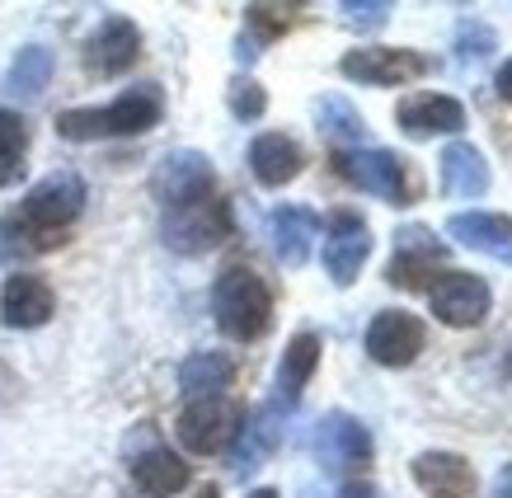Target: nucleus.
I'll list each match as a JSON object with an SVG mask.
<instances>
[{
	"label": "nucleus",
	"instance_id": "nucleus-36",
	"mask_svg": "<svg viewBox=\"0 0 512 498\" xmlns=\"http://www.w3.org/2000/svg\"><path fill=\"white\" fill-rule=\"evenodd\" d=\"M193 498H221V489H217V484H207V489H198Z\"/></svg>",
	"mask_w": 512,
	"mask_h": 498
},
{
	"label": "nucleus",
	"instance_id": "nucleus-19",
	"mask_svg": "<svg viewBox=\"0 0 512 498\" xmlns=\"http://www.w3.org/2000/svg\"><path fill=\"white\" fill-rule=\"evenodd\" d=\"M268 235H273V254L287 268H301L311 259V245L320 240V217L311 207H278L268 217Z\"/></svg>",
	"mask_w": 512,
	"mask_h": 498
},
{
	"label": "nucleus",
	"instance_id": "nucleus-13",
	"mask_svg": "<svg viewBox=\"0 0 512 498\" xmlns=\"http://www.w3.org/2000/svg\"><path fill=\"white\" fill-rule=\"evenodd\" d=\"M141 57V29L127 15H109L85 38V66L94 76H123Z\"/></svg>",
	"mask_w": 512,
	"mask_h": 498
},
{
	"label": "nucleus",
	"instance_id": "nucleus-2",
	"mask_svg": "<svg viewBox=\"0 0 512 498\" xmlns=\"http://www.w3.org/2000/svg\"><path fill=\"white\" fill-rule=\"evenodd\" d=\"M212 315H217V329L226 339L254 343L264 339L268 325H273V292H268V282L254 268L235 264L212 282Z\"/></svg>",
	"mask_w": 512,
	"mask_h": 498
},
{
	"label": "nucleus",
	"instance_id": "nucleus-29",
	"mask_svg": "<svg viewBox=\"0 0 512 498\" xmlns=\"http://www.w3.org/2000/svg\"><path fill=\"white\" fill-rule=\"evenodd\" d=\"M57 240L43 231H33L29 221L19 217H0V264H15V259H33V254H43V249H52Z\"/></svg>",
	"mask_w": 512,
	"mask_h": 498
},
{
	"label": "nucleus",
	"instance_id": "nucleus-17",
	"mask_svg": "<svg viewBox=\"0 0 512 498\" xmlns=\"http://www.w3.org/2000/svg\"><path fill=\"white\" fill-rule=\"evenodd\" d=\"M447 259V245H437L433 231H423V226H404L395 235V254H390V268L386 278L395 287H428V273Z\"/></svg>",
	"mask_w": 512,
	"mask_h": 498
},
{
	"label": "nucleus",
	"instance_id": "nucleus-24",
	"mask_svg": "<svg viewBox=\"0 0 512 498\" xmlns=\"http://www.w3.org/2000/svg\"><path fill=\"white\" fill-rule=\"evenodd\" d=\"M235 381V362L231 353H193L179 367V390L188 400H212Z\"/></svg>",
	"mask_w": 512,
	"mask_h": 498
},
{
	"label": "nucleus",
	"instance_id": "nucleus-11",
	"mask_svg": "<svg viewBox=\"0 0 512 498\" xmlns=\"http://www.w3.org/2000/svg\"><path fill=\"white\" fill-rule=\"evenodd\" d=\"M423 343H428V329L409 311H381L367 325V353L381 367H409L423 353Z\"/></svg>",
	"mask_w": 512,
	"mask_h": 498
},
{
	"label": "nucleus",
	"instance_id": "nucleus-6",
	"mask_svg": "<svg viewBox=\"0 0 512 498\" xmlns=\"http://www.w3.org/2000/svg\"><path fill=\"white\" fill-rule=\"evenodd\" d=\"M240 433V409L226 400V395H212V400H188L174 419V437L179 447L193 456H212L226 452Z\"/></svg>",
	"mask_w": 512,
	"mask_h": 498
},
{
	"label": "nucleus",
	"instance_id": "nucleus-21",
	"mask_svg": "<svg viewBox=\"0 0 512 498\" xmlns=\"http://www.w3.org/2000/svg\"><path fill=\"white\" fill-rule=\"evenodd\" d=\"M132 480H137L141 494L174 498L188 489L193 470H188V461L179 452H170V447H151V452H141L137 461H132Z\"/></svg>",
	"mask_w": 512,
	"mask_h": 498
},
{
	"label": "nucleus",
	"instance_id": "nucleus-7",
	"mask_svg": "<svg viewBox=\"0 0 512 498\" xmlns=\"http://www.w3.org/2000/svg\"><path fill=\"white\" fill-rule=\"evenodd\" d=\"M212 188H217V174H212V160L202 151H170L151 174V193L165 212L212 198Z\"/></svg>",
	"mask_w": 512,
	"mask_h": 498
},
{
	"label": "nucleus",
	"instance_id": "nucleus-37",
	"mask_svg": "<svg viewBox=\"0 0 512 498\" xmlns=\"http://www.w3.org/2000/svg\"><path fill=\"white\" fill-rule=\"evenodd\" d=\"M249 498H278V489H254Z\"/></svg>",
	"mask_w": 512,
	"mask_h": 498
},
{
	"label": "nucleus",
	"instance_id": "nucleus-30",
	"mask_svg": "<svg viewBox=\"0 0 512 498\" xmlns=\"http://www.w3.org/2000/svg\"><path fill=\"white\" fill-rule=\"evenodd\" d=\"M226 104H231V113L240 118V123H254V118H264V109H268V90L259 85V80L235 76L231 90H226Z\"/></svg>",
	"mask_w": 512,
	"mask_h": 498
},
{
	"label": "nucleus",
	"instance_id": "nucleus-20",
	"mask_svg": "<svg viewBox=\"0 0 512 498\" xmlns=\"http://www.w3.org/2000/svg\"><path fill=\"white\" fill-rule=\"evenodd\" d=\"M306 156H301V146H296L287 132H264V137H254L249 146V170L264 188H282L292 184L296 174H301Z\"/></svg>",
	"mask_w": 512,
	"mask_h": 498
},
{
	"label": "nucleus",
	"instance_id": "nucleus-22",
	"mask_svg": "<svg viewBox=\"0 0 512 498\" xmlns=\"http://www.w3.org/2000/svg\"><path fill=\"white\" fill-rule=\"evenodd\" d=\"M437 170H442V193L447 198H484L489 193V165L470 141H451L442 160H437Z\"/></svg>",
	"mask_w": 512,
	"mask_h": 498
},
{
	"label": "nucleus",
	"instance_id": "nucleus-5",
	"mask_svg": "<svg viewBox=\"0 0 512 498\" xmlns=\"http://www.w3.org/2000/svg\"><path fill=\"white\" fill-rule=\"evenodd\" d=\"M339 170L348 184H357L372 198H386L395 207L414 203V179H409V160L395 156V151H381V146H362V151H348L339 156Z\"/></svg>",
	"mask_w": 512,
	"mask_h": 498
},
{
	"label": "nucleus",
	"instance_id": "nucleus-12",
	"mask_svg": "<svg viewBox=\"0 0 512 498\" xmlns=\"http://www.w3.org/2000/svg\"><path fill=\"white\" fill-rule=\"evenodd\" d=\"M367 259H372V231H367V221L353 217V212L329 217V231H325V268H329V278L339 282V287H353Z\"/></svg>",
	"mask_w": 512,
	"mask_h": 498
},
{
	"label": "nucleus",
	"instance_id": "nucleus-38",
	"mask_svg": "<svg viewBox=\"0 0 512 498\" xmlns=\"http://www.w3.org/2000/svg\"><path fill=\"white\" fill-rule=\"evenodd\" d=\"M503 376H508V381H512V353H508V362H503Z\"/></svg>",
	"mask_w": 512,
	"mask_h": 498
},
{
	"label": "nucleus",
	"instance_id": "nucleus-33",
	"mask_svg": "<svg viewBox=\"0 0 512 498\" xmlns=\"http://www.w3.org/2000/svg\"><path fill=\"white\" fill-rule=\"evenodd\" d=\"M494 498H512V461L503 470H498V480H494Z\"/></svg>",
	"mask_w": 512,
	"mask_h": 498
},
{
	"label": "nucleus",
	"instance_id": "nucleus-28",
	"mask_svg": "<svg viewBox=\"0 0 512 498\" xmlns=\"http://www.w3.org/2000/svg\"><path fill=\"white\" fill-rule=\"evenodd\" d=\"M47 80H52V52L47 47H19V57L10 62V71H5V85L15 94H43Z\"/></svg>",
	"mask_w": 512,
	"mask_h": 498
},
{
	"label": "nucleus",
	"instance_id": "nucleus-16",
	"mask_svg": "<svg viewBox=\"0 0 512 498\" xmlns=\"http://www.w3.org/2000/svg\"><path fill=\"white\" fill-rule=\"evenodd\" d=\"M395 123H400L404 137H414V141L451 137V132L466 127V109L451 94H414V99H404L400 109H395Z\"/></svg>",
	"mask_w": 512,
	"mask_h": 498
},
{
	"label": "nucleus",
	"instance_id": "nucleus-15",
	"mask_svg": "<svg viewBox=\"0 0 512 498\" xmlns=\"http://www.w3.org/2000/svg\"><path fill=\"white\" fill-rule=\"evenodd\" d=\"M57 311V292L38 273H15L0 287V325L5 329H38Z\"/></svg>",
	"mask_w": 512,
	"mask_h": 498
},
{
	"label": "nucleus",
	"instance_id": "nucleus-31",
	"mask_svg": "<svg viewBox=\"0 0 512 498\" xmlns=\"http://www.w3.org/2000/svg\"><path fill=\"white\" fill-rule=\"evenodd\" d=\"M339 15H343V24H353V29H381V24L395 15V5H390V0H343Z\"/></svg>",
	"mask_w": 512,
	"mask_h": 498
},
{
	"label": "nucleus",
	"instance_id": "nucleus-3",
	"mask_svg": "<svg viewBox=\"0 0 512 498\" xmlns=\"http://www.w3.org/2000/svg\"><path fill=\"white\" fill-rule=\"evenodd\" d=\"M160 240H165V249L188 254V259L212 254L221 240H231V203H221L217 193H212L202 203L174 207V212L160 217Z\"/></svg>",
	"mask_w": 512,
	"mask_h": 498
},
{
	"label": "nucleus",
	"instance_id": "nucleus-25",
	"mask_svg": "<svg viewBox=\"0 0 512 498\" xmlns=\"http://www.w3.org/2000/svg\"><path fill=\"white\" fill-rule=\"evenodd\" d=\"M278 437H282L278 409H264L259 419L249 423V428H240V433H235V442H231V470H235V475L259 470V461H264V456L278 447Z\"/></svg>",
	"mask_w": 512,
	"mask_h": 498
},
{
	"label": "nucleus",
	"instance_id": "nucleus-1",
	"mask_svg": "<svg viewBox=\"0 0 512 498\" xmlns=\"http://www.w3.org/2000/svg\"><path fill=\"white\" fill-rule=\"evenodd\" d=\"M165 113V94L156 80H141L123 90L104 109H66L57 113V137L66 141H104V137H141L151 132Z\"/></svg>",
	"mask_w": 512,
	"mask_h": 498
},
{
	"label": "nucleus",
	"instance_id": "nucleus-9",
	"mask_svg": "<svg viewBox=\"0 0 512 498\" xmlns=\"http://www.w3.org/2000/svg\"><path fill=\"white\" fill-rule=\"evenodd\" d=\"M311 452L325 470H357V466L372 461V433H367V423L362 419L334 409V414H325V419L315 423Z\"/></svg>",
	"mask_w": 512,
	"mask_h": 498
},
{
	"label": "nucleus",
	"instance_id": "nucleus-32",
	"mask_svg": "<svg viewBox=\"0 0 512 498\" xmlns=\"http://www.w3.org/2000/svg\"><path fill=\"white\" fill-rule=\"evenodd\" d=\"M456 47H461L466 62H480V57H489V47H494V33L484 29V24H461L456 29Z\"/></svg>",
	"mask_w": 512,
	"mask_h": 498
},
{
	"label": "nucleus",
	"instance_id": "nucleus-34",
	"mask_svg": "<svg viewBox=\"0 0 512 498\" xmlns=\"http://www.w3.org/2000/svg\"><path fill=\"white\" fill-rule=\"evenodd\" d=\"M334 498H381V494H376L372 484H343V489H339Z\"/></svg>",
	"mask_w": 512,
	"mask_h": 498
},
{
	"label": "nucleus",
	"instance_id": "nucleus-26",
	"mask_svg": "<svg viewBox=\"0 0 512 498\" xmlns=\"http://www.w3.org/2000/svg\"><path fill=\"white\" fill-rule=\"evenodd\" d=\"M315 123L329 141H362L367 137V118L343 99V94H320L315 99Z\"/></svg>",
	"mask_w": 512,
	"mask_h": 498
},
{
	"label": "nucleus",
	"instance_id": "nucleus-10",
	"mask_svg": "<svg viewBox=\"0 0 512 498\" xmlns=\"http://www.w3.org/2000/svg\"><path fill=\"white\" fill-rule=\"evenodd\" d=\"M428 301H433V315L442 320L447 329H470L480 325L494 296H489V282L475 278V273H447L428 287Z\"/></svg>",
	"mask_w": 512,
	"mask_h": 498
},
{
	"label": "nucleus",
	"instance_id": "nucleus-27",
	"mask_svg": "<svg viewBox=\"0 0 512 498\" xmlns=\"http://www.w3.org/2000/svg\"><path fill=\"white\" fill-rule=\"evenodd\" d=\"M24 151H29V123L15 109H0V188L24 179Z\"/></svg>",
	"mask_w": 512,
	"mask_h": 498
},
{
	"label": "nucleus",
	"instance_id": "nucleus-23",
	"mask_svg": "<svg viewBox=\"0 0 512 498\" xmlns=\"http://www.w3.org/2000/svg\"><path fill=\"white\" fill-rule=\"evenodd\" d=\"M447 235L466 249H484V254H508L512 240V217L508 212H456L447 217Z\"/></svg>",
	"mask_w": 512,
	"mask_h": 498
},
{
	"label": "nucleus",
	"instance_id": "nucleus-14",
	"mask_svg": "<svg viewBox=\"0 0 512 498\" xmlns=\"http://www.w3.org/2000/svg\"><path fill=\"white\" fill-rule=\"evenodd\" d=\"M320 353H325V343L311 329L292 334V343L282 348V362H278V372H273V409L278 414L301 405V390L311 386L315 367H320Z\"/></svg>",
	"mask_w": 512,
	"mask_h": 498
},
{
	"label": "nucleus",
	"instance_id": "nucleus-35",
	"mask_svg": "<svg viewBox=\"0 0 512 498\" xmlns=\"http://www.w3.org/2000/svg\"><path fill=\"white\" fill-rule=\"evenodd\" d=\"M498 94H503V99H512V57L498 66Z\"/></svg>",
	"mask_w": 512,
	"mask_h": 498
},
{
	"label": "nucleus",
	"instance_id": "nucleus-8",
	"mask_svg": "<svg viewBox=\"0 0 512 498\" xmlns=\"http://www.w3.org/2000/svg\"><path fill=\"white\" fill-rule=\"evenodd\" d=\"M339 71L357 85H409L433 71V57H423L414 47H353L343 52Z\"/></svg>",
	"mask_w": 512,
	"mask_h": 498
},
{
	"label": "nucleus",
	"instance_id": "nucleus-18",
	"mask_svg": "<svg viewBox=\"0 0 512 498\" xmlns=\"http://www.w3.org/2000/svg\"><path fill=\"white\" fill-rule=\"evenodd\" d=\"M414 484L433 498H475V466L456 452L414 456Z\"/></svg>",
	"mask_w": 512,
	"mask_h": 498
},
{
	"label": "nucleus",
	"instance_id": "nucleus-4",
	"mask_svg": "<svg viewBox=\"0 0 512 498\" xmlns=\"http://www.w3.org/2000/svg\"><path fill=\"white\" fill-rule=\"evenodd\" d=\"M80 212H85V179H80L76 170H52L47 179H38V184L24 193V203H19V217L43 235L66 231Z\"/></svg>",
	"mask_w": 512,
	"mask_h": 498
}]
</instances>
